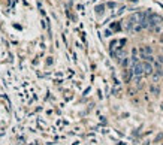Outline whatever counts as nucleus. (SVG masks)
<instances>
[{"mask_svg":"<svg viewBox=\"0 0 163 145\" xmlns=\"http://www.w3.org/2000/svg\"><path fill=\"white\" fill-rule=\"evenodd\" d=\"M132 73L135 76H141L144 73V69H142V63H133V68H132Z\"/></svg>","mask_w":163,"mask_h":145,"instance_id":"1","label":"nucleus"},{"mask_svg":"<svg viewBox=\"0 0 163 145\" xmlns=\"http://www.w3.org/2000/svg\"><path fill=\"white\" fill-rule=\"evenodd\" d=\"M142 69H144V73H153V66H151L150 61L144 63V65H142Z\"/></svg>","mask_w":163,"mask_h":145,"instance_id":"2","label":"nucleus"}]
</instances>
